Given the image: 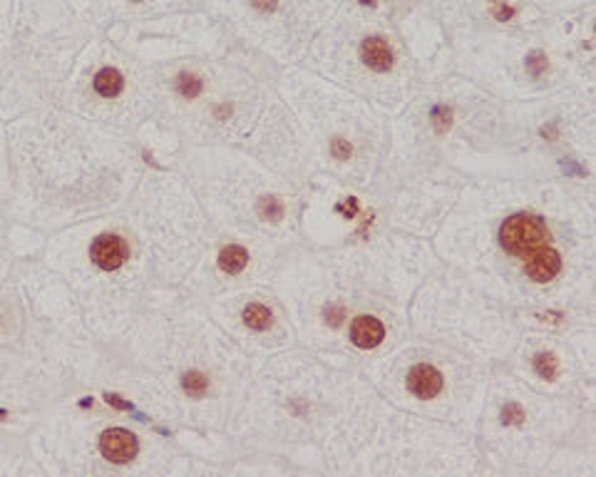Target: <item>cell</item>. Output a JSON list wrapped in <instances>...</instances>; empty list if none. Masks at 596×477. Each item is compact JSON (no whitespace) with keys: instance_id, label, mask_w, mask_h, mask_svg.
I'll return each mask as SVG.
<instances>
[{"instance_id":"12","label":"cell","mask_w":596,"mask_h":477,"mask_svg":"<svg viewBox=\"0 0 596 477\" xmlns=\"http://www.w3.org/2000/svg\"><path fill=\"white\" fill-rule=\"evenodd\" d=\"M181 385H184V391L189 393V396L199 398V396H204V393H206V385H209V380H206L204 373L189 371L184 378H181Z\"/></svg>"},{"instance_id":"13","label":"cell","mask_w":596,"mask_h":477,"mask_svg":"<svg viewBox=\"0 0 596 477\" xmlns=\"http://www.w3.org/2000/svg\"><path fill=\"white\" fill-rule=\"evenodd\" d=\"M534 371L539 373L544 380H552L557 376V358L552 353H542L534 358Z\"/></svg>"},{"instance_id":"5","label":"cell","mask_w":596,"mask_h":477,"mask_svg":"<svg viewBox=\"0 0 596 477\" xmlns=\"http://www.w3.org/2000/svg\"><path fill=\"white\" fill-rule=\"evenodd\" d=\"M408 391L415 398L430 400L442 391V373L433 366H415L408 373Z\"/></svg>"},{"instance_id":"7","label":"cell","mask_w":596,"mask_h":477,"mask_svg":"<svg viewBox=\"0 0 596 477\" xmlns=\"http://www.w3.org/2000/svg\"><path fill=\"white\" fill-rule=\"evenodd\" d=\"M360 55L370 70H378V72H388L393 68V52L388 48L383 37H368L363 48H360Z\"/></svg>"},{"instance_id":"10","label":"cell","mask_w":596,"mask_h":477,"mask_svg":"<svg viewBox=\"0 0 596 477\" xmlns=\"http://www.w3.org/2000/svg\"><path fill=\"white\" fill-rule=\"evenodd\" d=\"M244 323H246L251 331H266V329H271L273 316L264 304H248L246 309H244Z\"/></svg>"},{"instance_id":"4","label":"cell","mask_w":596,"mask_h":477,"mask_svg":"<svg viewBox=\"0 0 596 477\" xmlns=\"http://www.w3.org/2000/svg\"><path fill=\"white\" fill-rule=\"evenodd\" d=\"M524 271H527L529 279L539 281V284H546V281L557 279V273L562 271V256H559L554 249L542 246L527 256Z\"/></svg>"},{"instance_id":"1","label":"cell","mask_w":596,"mask_h":477,"mask_svg":"<svg viewBox=\"0 0 596 477\" xmlns=\"http://www.w3.org/2000/svg\"><path fill=\"white\" fill-rule=\"evenodd\" d=\"M549 239L546 226L539 217L532 214H512L504 219L499 229V244L512 256H529L532 251L542 249Z\"/></svg>"},{"instance_id":"14","label":"cell","mask_w":596,"mask_h":477,"mask_svg":"<svg viewBox=\"0 0 596 477\" xmlns=\"http://www.w3.org/2000/svg\"><path fill=\"white\" fill-rule=\"evenodd\" d=\"M256 209H259V214L264 219H268V222H279L281 219V214H284V209H281V204L279 202H276V199L273 197H264L259 202V206H256Z\"/></svg>"},{"instance_id":"21","label":"cell","mask_w":596,"mask_h":477,"mask_svg":"<svg viewBox=\"0 0 596 477\" xmlns=\"http://www.w3.org/2000/svg\"><path fill=\"white\" fill-rule=\"evenodd\" d=\"M135 3H139V0H135Z\"/></svg>"},{"instance_id":"16","label":"cell","mask_w":596,"mask_h":477,"mask_svg":"<svg viewBox=\"0 0 596 477\" xmlns=\"http://www.w3.org/2000/svg\"><path fill=\"white\" fill-rule=\"evenodd\" d=\"M502 418L507 425H519L524 413H522V408H517V405H507V408L502 410Z\"/></svg>"},{"instance_id":"15","label":"cell","mask_w":596,"mask_h":477,"mask_svg":"<svg viewBox=\"0 0 596 477\" xmlns=\"http://www.w3.org/2000/svg\"><path fill=\"white\" fill-rule=\"evenodd\" d=\"M433 117H435L437 132H445L447 127H450V122H453V112L447 110V107H437V110H433Z\"/></svg>"},{"instance_id":"8","label":"cell","mask_w":596,"mask_h":477,"mask_svg":"<svg viewBox=\"0 0 596 477\" xmlns=\"http://www.w3.org/2000/svg\"><path fill=\"white\" fill-rule=\"evenodd\" d=\"M95 90L102 97H117L124 90V77L115 68H105L95 75Z\"/></svg>"},{"instance_id":"2","label":"cell","mask_w":596,"mask_h":477,"mask_svg":"<svg viewBox=\"0 0 596 477\" xmlns=\"http://www.w3.org/2000/svg\"><path fill=\"white\" fill-rule=\"evenodd\" d=\"M90 256H92L95 266H99L102 271H115L130 259V246L122 236L117 234H102L97 236L90 246Z\"/></svg>"},{"instance_id":"19","label":"cell","mask_w":596,"mask_h":477,"mask_svg":"<svg viewBox=\"0 0 596 477\" xmlns=\"http://www.w3.org/2000/svg\"><path fill=\"white\" fill-rule=\"evenodd\" d=\"M251 6H254L256 10L273 12V10H276V8H279V0H251Z\"/></svg>"},{"instance_id":"11","label":"cell","mask_w":596,"mask_h":477,"mask_svg":"<svg viewBox=\"0 0 596 477\" xmlns=\"http://www.w3.org/2000/svg\"><path fill=\"white\" fill-rule=\"evenodd\" d=\"M201 80H199L197 75L192 72H181L179 77H177V90H179V95H184L186 99H192V97H199V93H201Z\"/></svg>"},{"instance_id":"3","label":"cell","mask_w":596,"mask_h":477,"mask_svg":"<svg viewBox=\"0 0 596 477\" xmlns=\"http://www.w3.org/2000/svg\"><path fill=\"white\" fill-rule=\"evenodd\" d=\"M139 450V442L130 430L110 428L99 435V453L110 463H130Z\"/></svg>"},{"instance_id":"6","label":"cell","mask_w":596,"mask_h":477,"mask_svg":"<svg viewBox=\"0 0 596 477\" xmlns=\"http://www.w3.org/2000/svg\"><path fill=\"white\" fill-rule=\"evenodd\" d=\"M385 338V326L375 316H358L350 326V341L363 351H370Z\"/></svg>"},{"instance_id":"17","label":"cell","mask_w":596,"mask_h":477,"mask_svg":"<svg viewBox=\"0 0 596 477\" xmlns=\"http://www.w3.org/2000/svg\"><path fill=\"white\" fill-rule=\"evenodd\" d=\"M330 152H333L335 157H341V159H348V157H350V144H348L346 139H335Z\"/></svg>"},{"instance_id":"20","label":"cell","mask_w":596,"mask_h":477,"mask_svg":"<svg viewBox=\"0 0 596 477\" xmlns=\"http://www.w3.org/2000/svg\"><path fill=\"white\" fill-rule=\"evenodd\" d=\"M326 316H328V323H330V326H338V323L343 321V318H341V316H343V309H338V311H335V309H328V311H326Z\"/></svg>"},{"instance_id":"9","label":"cell","mask_w":596,"mask_h":477,"mask_svg":"<svg viewBox=\"0 0 596 477\" xmlns=\"http://www.w3.org/2000/svg\"><path fill=\"white\" fill-rule=\"evenodd\" d=\"M248 264V254L246 249L241 246H226L221 249V254H219V266L223 269L226 273H241Z\"/></svg>"},{"instance_id":"18","label":"cell","mask_w":596,"mask_h":477,"mask_svg":"<svg viewBox=\"0 0 596 477\" xmlns=\"http://www.w3.org/2000/svg\"><path fill=\"white\" fill-rule=\"evenodd\" d=\"M546 70V62H544V55H529V72L532 75H539Z\"/></svg>"}]
</instances>
